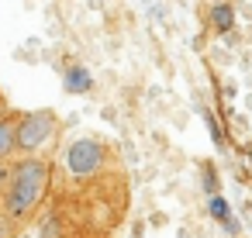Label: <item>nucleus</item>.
<instances>
[{
  "mask_svg": "<svg viewBox=\"0 0 252 238\" xmlns=\"http://www.w3.org/2000/svg\"><path fill=\"white\" fill-rule=\"evenodd\" d=\"M204 121H207V131H211V138L221 145V142H224V135H221V124H218V118H214L211 111H204Z\"/></svg>",
  "mask_w": 252,
  "mask_h": 238,
  "instance_id": "9",
  "label": "nucleus"
},
{
  "mask_svg": "<svg viewBox=\"0 0 252 238\" xmlns=\"http://www.w3.org/2000/svg\"><path fill=\"white\" fill-rule=\"evenodd\" d=\"M18 152V124L14 121H0V162L11 159Z\"/></svg>",
  "mask_w": 252,
  "mask_h": 238,
  "instance_id": "5",
  "label": "nucleus"
},
{
  "mask_svg": "<svg viewBox=\"0 0 252 238\" xmlns=\"http://www.w3.org/2000/svg\"><path fill=\"white\" fill-rule=\"evenodd\" d=\"M207 214H211L214 221H221V224L235 217V214H231V204H228V200H224L221 193H214V197H207Z\"/></svg>",
  "mask_w": 252,
  "mask_h": 238,
  "instance_id": "7",
  "label": "nucleus"
},
{
  "mask_svg": "<svg viewBox=\"0 0 252 238\" xmlns=\"http://www.w3.org/2000/svg\"><path fill=\"white\" fill-rule=\"evenodd\" d=\"M211 25H214V31L228 35V31L235 28V7H231V4H214V7H211Z\"/></svg>",
  "mask_w": 252,
  "mask_h": 238,
  "instance_id": "6",
  "label": "nucleus"
},
{
  "mask_svg": "<svg viewBox=\"0 0 252 238\" xmlns=\"http://www.w3.org/2000/svg\"><path fill=\"white\" fill-rule=\"evenodd\" d=\"M0 204H4V197H0Z\"/></svg>",
  "mask_w": 252,
  "mask_h": 238,
  "instance_id": "12",
  "label": "nucleus"
},
{
  "mask_svg": "<svg viewBox=\"0 0 252 238\" xmlns=\"http://www.w3.org/2000/svg\"><path fill=\"white\" fill-rule=\"evenodd\" d=\"M56 131V114L52 111H32L18 121V149L21 152H35L38 145H45Z\"/></svg>",
  "mask_w": 252,
  "mask_h": 238,
  "instance_id": "3",
  "label": "nucleus"
},
{
  "mask_svg": "<svg viewBox=\"0 0 252 238\" xmlns=\"http://www.w3.org/2000/svg\"><path fill=\"white\" fill-rule=\"evenodd\" d=\"M200 173H204V179H200V183H204V193L214 197V193H218V173H214V162H204Z\"/></svg>",
  "mask_w": 252,
  "mask_h": 238,
  "instance_id": "8",
  "label": "nucleus"
},
{
  "mask_svg": "<svg viewBox=\"0 0 252 238\" xmlns=\"http://www.w3.org/2000/svg\"><path fill=\"white\" fill-rule=\"evenodd\" d=\"M63 83H66L69 93H90L94 90V76L87 73V66H69L66 76H63Z\"/></svg>",
  "mask_w": 252,
  "mask_h": 238,
  "instance_id": "4",
  "label": "nucleus"
},
{
  "mask_svg": "<svg viewBox=\"0 0 252 238\" xmlns=\"http://www.w3.org/2000/svg\"><path fill=\"white\" fill-rule=\"evenodd\" d=\"M49 179H52V166L45 159H35V155L21 159L14 166L11 186L4 190V204H0V210H4L14 224H25L38 210V204H42V197L49 190Z\"/></svg>",
  "mask_w": 252,
  "mask_h": 238,
  "instance_id": "1",
  "label": "nucleus"
},
{
  "mask_svg": "<svg viewBox=\"0 0 252 238\" xmlns=\"http://www.w3.org/2000/svg\"><path fill=\"white\" fill-rule=\"evenodd\" d=\"M14 235H18V224L7 214H0V238H14Z\"/></svg>",
  "mask_w": 252,
  "mask_h": 238,
  "instance_id": "10",
  "label": "nucleus"
},
{
  "mask_svg": "<svg viewBox=\"0 0 252 238\" xmlns=\"http://www.w3.org/2000/svg\"><path fill=\"white\" fill-rule=\"evenodd\" d=\"M104 159H107V149L100 142H94V138H80V142H73L66 149V166H69V173L76 179H87V176L100 173Z\"/></svg>",
  "mask_w": 252,
  "mask_h": 238,
  "instance_id": "2",
  "label": "nucleus"
},
{
  "mask_svg": "<svg viewBox=\"0 0 252 238\" xmlns=\"http://www.w3.org/2000/svg\"><path fill=\"white\" fill-rule=\"evenodd\" d=\"M221 228H224V231H228V235H238V221H235V217H231V221H224V224H221Z\"/></svg>",
  "mask_w": 252,
  "mask_h": 238,
  "instance_id": "11",
  "label": "nucleus"
}]
</instances>
